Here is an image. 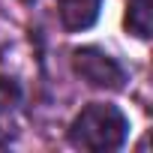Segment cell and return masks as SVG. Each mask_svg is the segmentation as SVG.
I'll return each mask as SVG.
<instances>
[{"mask_svg": "<svg viewBox=\"0 0 153 153\" xmlns=\"http://www.w3.org/2000/svg\"><path fill=\"white\" fill-rule=\"evenodd\" d=\"M126 135H129L126 114L108 102H90L69 126V144L78 150H93V153H108L123 147Z\"/></svg>", "mask_w": 153, "mask_h": 153, "instance_id": "cell-1", "label": "cell"}, {"mask_svg": "<svg viewBox=\"0 0 153 153\" xmlns=\"http://www.w3.org/2000/svg\"><path fill=\"white\" fill-rule=\"evenodd\" d=\"M72 69L78 72L87 84H93V87L120 90L123 81H126L123 66H120L111 54H105L102 48H96V45H87V48L72 51Z\"/></svg>", "mask_w": 153, "mask_h": 153, "instance_id": "cell-2", "label": "cell"}, {"mask_svg": "<svg viewBox=\"0 0 153 153\" xmlns=\"http://www.w3.org/2000/svg\"><path fill=\"white\" fill-rule=\"evenodd\" d=\"M99 6H102V0H60V3H57L60 21L72 33L93 27L96 18H99Z\"/></svg>", "mask_w": 153, "mask_h": 153, "instance_id": "cell-3", "label": "cell"}, {"mask_svg": "<svg viewBox=\"0 0 153 153\" xmlns=\"http://www.w3.org/2000/svg\"><path fill=\"white\" fill-rule=\"evenodd\" d=\"M126 30L138 39H150V0L126 3Z\"/></svg>", "mask_w": 153, "mask_h": 153, "instance_id": "cell-4", "label": "cell"}, {"mask_svg": "<svg viewBox=\"0 0 153 153\" xmlns=\"http://www.w3.org/2000/svg\"><path fill=\"white\" fill-rule=\"evenodd\" d=\"M21 105V87L12 78H3L0 75V114H9Z\"/></svg>", "mask_w": 153, "mask_h": 153, "instance_id": "cell-5", "label": "cell"}, {"mask_svg": "<svg viewBox=\"0 0 153 153\" xmlns=\"http://www.w3.org/2000/svg\"><path fill=\"white\" fill-rule=\"evenodd\" d=\"M9 138H12V132H9V129H3V126H0V147H3V144H6Z\"/></svg>", "mask_w": 153, "mask_h": 153, "instance_id": "cell-6", "label": "cell"}]
</instances>
